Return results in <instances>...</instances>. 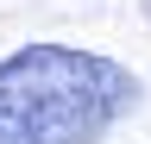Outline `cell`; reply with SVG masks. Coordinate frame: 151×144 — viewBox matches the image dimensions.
<instances>
[{"instance_id": "obj_1", "label": "cell", "mask_w": 151, "mask_h": 144, "mask_svg": "<svg viewBox=\"0 0 151 144\" xmlns=\"http://www.w3.org/2000/svg\"><path fill=\"white\" fill-rule=\"evenodd\" d=\"M139 75L82 44H19L0 57V144H101L139 113Z\"/></svg>"}]
</instances>
